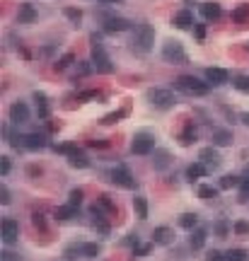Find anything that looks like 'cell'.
I'll list each match as a JSON object with an SVG mask.
<instances>
[{"label": "cell", "instance_id": "6da1fadb", "mask_svg": "<svg viewBox=\"0 0 249 261\" xmlns=\"http://www.w3.org/2000/svg\"><path fill=\"white\" fill-rule=\"evenodd\" d=\"M172 87L177 92H182V95H189V97H206L213 85L196 75H177L172 80Z\"/></svg>", "mask_w": 249, "mask_h": 261}, {"label": "cell", "instance_id": "7a4b0ae2", "mask_svg": "<svg viewBox=\"0 0 249 261\" xmlns=\"http://www.w3.org/2000/svg\"><path fill=\"white\" fill-rule=\"evenodd\" d=\"M90 51H92V65H95V70L102 73V75H111L114 70H116V65L111 63V58H109L107 49H104V44H102V36L99 34H90Z\"/></svg>", "mask_w": 249, "mask_h": 261}, {"label": "cell", "instance_id": "3957f363", "mask_svg": "<svg viewBox=\"0 0 249 261\" xmlns=\"http://www.w3.org/2000/svg\"><path fill=\"white\" fill-rule=\"evenodd\" d=\"M152 44H155V29H152L148 22H138L133 27V36H131V49L136 54H150L152 51Z\"/></svg>", "mask_w": 249, "mask_h": 261}, {"label": "cell", "instance_id": "277c9868", "mask_svg": "<svg viewBox=\"0 0 249 261\" xmlns=\"http://www.w3.org/2000/svg\"><path fill=\"white\" fill-rule=\"evenodd\" d=\"M145 99H148L150 107L160 109V111H167V109H172L177 104V95L172 90H167V87H150V90H145Z\"/></svg>", "mask_w": 249, "mask_h": 261}, {"label": "cell", "instance_id": "5b68a950", "mask_svg": "<svg viewBox=\"0 0 249 261\" xmlns=\"http://www.w3.org/2000/svg\"><path fill=\"white\" fill-rule=\"evenodd\" d=\"M162 61L170 65H186L189 63V54H186V49L182 46V41H177V39H167L162 44Z\"/></svg>", "mask_w": 249, "mask_h": 261}, {"label": "cell", "instance_id": "8992f818", "mask_svg": "<svg viewBox=\"0 0 249 261\" xmlns=\"http://www.w3.org/2000/svg\"><path fill=\"white\" fill-rule=\"evenodd\" d=\"M107 215L109 213L99 206V203H95V206L90 208V225H92V230H95L97 235H102V237H109V235H111V223H109Z\"/></svg>", "mask_w": 249, "mask_h": 261}, {"label": "cell", "instance_id": "52a82bcc", "mask_svg": "<svg viewBox=\"0 0 249 261\" xmlns=\"http://www.w3.org/2000/svg\"><path fill=\"white\" fill-rule=\"evenodd\" d=\"M155 150V136L150 130H138L133 138H131V152L133 155H152Z\"/></svg>", "mask_w": 249, "mask_h": 261}, {"label": "cell", "instance_id": "ba28073f", "mask_svg": "<svg viewBox=\"0 0 249 261\" xmlns=\"http://www.w3.org/2000/svg\"><path fill=\"white\" fill-rule=\"evenodd\" d=\"M99 20H102V29L107 34H123L133 29L131 20L121 17V15H99Z\"/></svg>", "mask_w": 249, "mask_h": 261}, {"label": "cell", "instance_id": "9c48e42d", "mask_svg": "<svg viewBox=\"0 0 249 261\" xmlns=\"http://www.w3.org/2000/svg\"><path fill=\"white\" fill-rule=\"evenodd\" d=\"M109 182L111 184L121 186V189H129V191H133L136 186H138V182H136V177L123 167V164H119V167H114L111 172H109Z\"/></svg>", "mask_w": 249, "mask_h": 261}, {"label": "cell", "instance_id": "30bf717a", "mask_svg": "<svg viewBox=\"0 0 249 261\" xmlns=\"http://www.w3.org/2000/svg\"><path fill=\"white\" fill-rule=\"evenodd\" d=\"M8 116H10V121L15 123V126H24V123H29V119H32V109H29L27 102L17 99V102H12L10 104Z\"/></svg>", "mask_w": 249, "mask_h": 261}, {"label": "cell", "instance_id": "8fae6325", "mask_svg": "<svg viewBox=\"0 0 249 261\" xmlns=\"http://www.w3.org/2000/svg\"><path fill=\"white\" fill-rule=\"evenodd\" d=\"M0 237L5 242V247L17 244V239H20V223L15 218H3V223H0Z\"/></svg>", "mask_w": 249, "mask_h": 261}, {"label": "cell", "instance_id": "7c38bea8", "mask_svg": "<svg viewBox=\"0 0 249 261\" xmlns=\"http://www.w3.org/2000/svg\"><path fill=\"white\" fill-rule=\"evenodd\" d=\"M177 242V235H174V228L170 225H160V228L152 230V244H160V247H170Z\"/></svg>", "mask_w": 249, "mask_h": 261}, {"label": "cell", "instance_id": "4fadbf2b", "mask_svg": "<svg viewBox=\"0 0 249 261\" xmlns=\"http://www.w3.org/2000/svg\"><path fill=\"white\" fill-rule=\"evenodd\" d=\"M172 152L164 150V148H155L152 150V167H155V172H164V169H170L172 167Z\"/></svg>", "mask_w": 249, "mask_h": 261}, {"label": "cell", "instance_id": "5bb4252c", "mask_svg": "<svg viewBox=\"0 0 249 261\" xmlns=\"http://www.w3.org/2000/svg\"><path fill=\"white\" fill-rule=\"evenodd\" d=\"M32 102H34V109H36V116L42 121H46L49 116H51V102H49V97L44 95V92H34L32 95Z\"/></svg>", "mask_w": 249, "mask_h": 261}, {"label": "cell", "instance_id": "9a60e30c", "mask_svg": "<svg viewBox=\"0 0 249 261\" xmlns=\"http://www.w3.org/2000/svg\"><path fill=\"white\" fill-rule=\"evenodd\" d=\"M206 80L213 87H223V85H228V82H230V73L225 70V68L211 65V68H206Z\"/></svg>", "mask_w": 249, "mask_h": 261}, {"label": "cell", "instance_id": "2e32d148", "mask_svg": "<svg viewBox=\"0 0 249 261\" xmlns=\"http://www.w3.org/2000/svg\"><path fill=\"white\" fill-rule=\"evenodd\" d=\"M172 24L177 27V29H182V32H189V29H194V12L191 10H179V12H174V17H172Z\"/></svg>", "mask_w": 249, "mask_h": 261}, {"label": "cell", "instance_id": "e0dca14e", "mask_svg": "<svg viewBox=\"0 0 249 261\" xmlns=\"http://www.w3.org/2000/svg\"><path fill=\"white\" fill-rule=\"evenodd\" d=\"M232 141H235V136L230 128H213V133H211V143L216 148H230Z\"/></svg>", "mask_w": 249, "mask_h": 261}, {"label": "cell", "instance_id": "ac0fdd59", "mask_svg": "<svg viewBox=\"0 0 249 261\" xmlns=\"http://www.w3.org/2000/svg\"><path fill=\"white\" fill-rule=\"evenodd\" d=\"M198 160L203 164H208V169H216L218 164H220V152H218L216 145H208V148H201Z\"/></svg>", "mask_w": 249, "mask_h": 261}, {"label": "cell", "instance_id": "d6986e66", "mask_svg": "<svg viewBox=\"0 0 249 261\" xmlns=\"http://www.w3.org/2000/svg\"><path fill=\"white\" fill-rule=\"evenodd\" d=\"M65 160H68V164L73 167V169H87L90 167V157H87L85 150H80V148H75V150L70 152V155H65Z\"/></svg>", "mask_w": 249, "mask_h": 261}, {"label": "cell", "instance_id": "ffe728a7", "mask_svg": "<svg viewBox=\"0 0 249 261\" xmlns=\"http://www.w3.org/2000/svg\"><path fill=\"white\" fill-rule=\"evenodd\" d=\"M36 17H39V12L32 3H22L20 10H17V24H34Z\"/></svg>", "mask_w": 249, "mask_h": 261}, {"label": "cell", "instance_id": "44dd1931", "mask_svg": "<svg viewBox=\"0 0 249 261\" xmlns=\"http://www.w3.org/2000/svg\"><path fill=\"white\" fill-rule=\"evenodd\" d=\"M206 239H208V230L206 228H196L189 232V249L201 251L206 247Z\"/></svg>", "mask_w": 249, "mask_h": 261}, {"label": "cell", "instance_id": "7402d4cb", "mask_svg": "<svg viewBox=\"0 0 249 261\" xmlns=\"http://www.w3.org/2000/svg\"><path fill=\"white\" fill-rule=\"evenodd\" d=\"M198 12H201V17L206 22H216V20H220V15H223V8H220L218 3H201V5H198Z\"/></svg>", "mask_w": 249, "mask_h": 261}, {"label": "cell", "instance_id": "603a6c76", "mask_svg": "<svg viewBox=\"0 0 249 261\" xmlns=\"http://www.w3.org/2000/svg\"><path fill=\"white\" fill-rule=\"evenodd\" d=\"M208 172H211V169H208V164H203L201 160H196V162H191L189 167H186V182H191V184H194L196 179H203Z\"/></svg>", "mask_w": 249, "mask_h": 261}, {"label": "cell", "instance_id": "cb8c5ba5", "mask_svg": "<svg viewBox=\"0 0 249 261\" xmlns=\"http://www.w3.org/2000/svg\"><path fill=\"white\" fill-rule=\"evenodd\" d=\"M196 138H198V130H196V126L189 121L184 128L179 130V136H177V141H179V145H184V148H189V145H194Z\"/></svg>", "mask_w": 249, "mask_h": 261}, {"label": "cell", "instance_id": "d4e9b609", "mask_svg": "<svg viewBox=\"0 0 249 261\" xmlns=\"http://www.w3.org/2000/svg\"><path fill=\"white\" fill-rule=\"evenodd\" d=\"M54 218H56V220H61V223H68V220L77 218V206H73V203L56 206V208H54Z\"/></svg>", "mask_w": 249, "mask_h": 261}, {"label": "cell", "instance_id": "484cf974", "mask_svg": "<svg viewBox=\"0 0 249 261\" xmlns=\"http://www.w3.org/2000/svg\"><path fill=\"white\" fill-rule=\"evenodd\" d=\"M213 235L218 239H228L232 235V223H230L228 218H218L216 223H213Z\"/></svg>", "mask_w": 249, "mask_h": 261}, {"label": "cell", "instance_id": "4316f807", "mask_svg": "<svg viewBox=\"0 0 249 261\" xmlns=\"http://www.w3.org/2000/svg\"><path fill=\"white\" fill-rule=\"evenodd\" d=\"M230 20L235 22V24H247L249 22V3H239V5H235L232 12H230Z\"/></svg>", "mask_w": 249, "mask_h": 261}, {"label": "cell", "instance_id": "83f0119b", "mask_svg": "<svg viewBox=\"0 0 249 261\" xmlns=\"http://www.w3.org/2000/svg\"><path fill=\"white\" fill-rule=\"evenodd\" d=\"M218 196H220V186H213V184H201L198 186V198H201L203 203L216 201Z\"/></svg>", "mask_w": 249, "mask_h": 261}, {"label": "cell", "instance_id": "f1b7e54d", "mask_svg": "<svg viewBox=\"0 0 249 261\" xmlns=\"http://www.w3.org/2000/svg\"><path fill=\"white\" fill-rule=\"evenodd\" d=\"M177 225L182 230H189V232H191V230L198 228V215H196V213H182L179 220H177Z\"/></svg>", "mask_w": 249, "mask_h": 261}, {"label": "cell", "instance_id": "f546056e", "mask_svg": "<svg viewBox=\"0 0 249 261\" xmlns=\"http://www.w3.org/2000/svg\"><path fill=\"white\" fill-rule=\"evenodd\" d=\"M239 184H242V179H239L237 174H223V177H220V182H218L220 191H228V189H239Z\"/></svg>", "mask_w": 249, "mask_h": 261}, {"label": "cell", "instance_id": "4dcf8cb0", "mask_svg": "<svg viewBox=\"0 0 249 261\" xmlns=\"http://www.w3.org/2000/svg\"><path fill=\"white\" fill-rule=\"evenodd\" d=\"M133 210L138 220H148V198L145 196H136L133 198Z\"/></svg>", "mask_w": 249, "mask_h": 261}, {"label": "cell", "instance_id": "1f68e13d", "mask_svg": "<svg viewBox=\"0 0 249 261\" xmlns=\"http://www.w3.org/2000/svg\"><path fill=\"white\" fill-rule=\"evenodd\" d=\"M63 256L68 261H77V259H85V251H82V242L80 244H68L63 249Z\"/></svg>", "mask_w": 249, "mask_h": 261}, {"label": "cell", "instance_id": "d6a6232c", "mask_svg": "<svg viewBox=\"0 0 249 261\" xmlns=\"http://www.w3.org/2000/svg\"><path fill=\"white\" fill-rule=\"evenodd\" d=\"M73 63H75V56H73V54H63L54 63V70H56V73H65V70H68Z\"/></svg>", "mask_w": 249, "mask_h": 261}, {"label": "cell", "instance_id": "836d02e7", "mask_svg": "<svg viewBox=\"0 0 249 261\" xmlns=\"http://www.w3.org/2000/svg\"><path fill=\"white\" fill-rule=\"evenodd\" d=\"M63 15H65V20L70 22V24H75V27L82 22V10H80V8H70V5H65Z\"/></svg>", "mask_w": 249, "mask_h": 261}, {"label": "cell", "instance_id": "e575fe53", "mask_svg": "<svg viewBox=\"0 0 249 261\" xmlns=\"http://www.w3.org/2000/svg\"><path fill=\"white\" fill-rule=\"evenodd\" d=\"M232 235L235 237H249V220H244V218L235 220L232 223Z\"/></svg>", "mask_w": 249, "mask_h": 261}, {"label": "cell", "instance_id": "d590c367", "mask_svg": "<svg viewBox=\"0 0 249 261\" xmlns=\"http://www.w3.org/2000/svg\"><path fill=\"white\" fill-rule=\"evenodd\" d=\"M126 114H129V107L119 109V111H114V114H107V116H104V119L99 121V123H102V126H111V123H119V121L123 119Z\"/></svg>", "mask_w": 249, "mask_h": 261}, {"label": "cell", "instance_id": "8d00e7d4", "mask_svg": "<svg viewBox=\"0 0 249 261\" xmlns=\"http://www.w3.org/2000/svg\"><path fill=\"white\" fill-rule=\"evenodd\" d=\"M82 251H85V259H97L102 254V244H97V242H82Z\"/></svg>", "mask_w": 249, "mask_h": 261}, {"label": "cell", "instance_id": "74e56055", "mask_svg": "<svg viewBox=\"0 0 249 261\" xmlns=\"http://www.w3.org/2000/svg\"><path fill=\"white\" fill-rule=\"evenodd\" d=\"M225 259L228 261H249V251L242 249V247H235V249L225 251Z\"/></svg>", "mask_w": 249, "mask_h": 261}, {"label": "cell", "instance_id": "f35d334b", "mask_svg": "<svg viewBox=\"0 0 249 261\" xmlns=\"http://www.w3.org/2000/svg\"><path fill=\"white\" fill-rule=\"evenodd\" d=\"M97 203H99L102 208H104V210H107L109 215H114V213H116V203L111 201V196H109V194H99Z\"/></svg>", "mask_w": 249, "mask_h": 261}, {"label": "cell", "instance_id": "ab89813d", "mask_svg": "<svg viewBox=\"0 0 249 261\" xmlns=\"http://www.w3.org/2000/svg\"><path fill=\"white\" fill-rule=\"evenodd\" d=\"M232 87H235L237 92H244V95H249V75L232 77Z\"/></svg>", "mask_w": 249, "mask_h": 261}, {"label": "cell", "instance_id": "60d3db41", "mask_svg": "<svg viewBox=\"0 0 249 261\" xmlns=\"http://www.w3.org/2000/svg\"><path fill=\"white\" fill-rule=\"evenodd\" d=\"M82 198H85V191L82 189H70V194H68V203H73V206H82Z\"/></svg>", "mask_w": 249, "mask_h": 261}, {"label": "cell", "instance_id": "b9f144b4", "mask_svg": "<svg viewBox=\"0 0 249 261\" xmlns=\"http://www.w3.org/2000/svg\"><path fill=\"white\" fill-rule=\"evenodd\" d=\"M150 249H152V244H138V247H133V259H145L148 254H150Z\"/></svg>", "mask_w": 249, "mask_h": 261}, {"label": "cell", "instance_id": "7bdbcfd3", "mask_svg": "<svg viewBox=\"0 0 249 261\" xmlns=\"http://www.w3.org/2000/svg\"><path fill=\"white\" fill-rule=\"evenodd\" d=\"M237 201H239V203H249V179H242V184H239V194H237Z\"/></svg>", "mask_w": 249, "mask_h": 261}, {"label": "cell", "instance_id": "ee69618b", "mask_svg": "<svg viewBox=\"0 0 249 261\" xmlns=\"http://www.w3.org/2000/svg\"><path fill=\"white\" fill-rule=\"evenodd\" d=\"M90 70H95V65H92V61H80V63H75V75H87Z\"/></svg>", "mask_w": 249, "mask_h": 261}, {"label": "cell", "instance_id": "f6af8a7d", "mask_svg": "<svg viewBox=\"0 0 249 261\" xmlns=\"http://www.w3.org/2000/svg\"><path fill=\"white\" fill-rule=\"evenodd\" d=\"M191 32H194V36H196V41H206V24H203V22H196L194 24V29H191Z\"/></svg>", "mask_w": 249, "mask_h": 261}, {"label": "cell", "instance_id": "bcb514c9", "mask_svg": "<svg viewBox=\"0 0 249 261\" xmlns=\"http://www.w3.org/2000/svg\"><path fill=\"white\" fill-rule=\"evenodd\" d=\"M0 203H3V206H10L12 203V194H10V189H8L5 182L0 184Z\"/></svg>", "mask_w": 249, "mask_h": 261}, {"label": "cell", "instance_id": "7dc6e473", "mask_svg": "<svg viewBox=\"0 0 249 261\" xmlns=\"http://www.w3.org/2000/svg\"><path fill=\"white\" fill-rule=\"evenodd\" d=\"M10 169H12V160L8 155H3V157H0V177H8Z\"/></svg>", "mask_w": 249, "mask_h": 261}, {"label": "cell", "instance_id": "c3c4849f", "mask_svg": "<svg viewBox=\"0 0 249 261\" xmlns=\"http://www.w3.org/2000/svg\"><path fill=\"white\" fill-rule=\"evenodd\" d=\"M206 261H228V259H225V251L208 249V251H206Z\"/></svg>", "mask_w": 249, "mask_h": 261}, {"label": "cell", "instance_id": "681fc988", "mask_svg": "<svg viewBox=\"0 0 249 261\" xmlns=\"http://www.w3.org/2000/svg\"><path fill=\"white\" fill-rule=\"evenodd\" d=\"M32 223H34V228H36V230L46 232V220H44L42 213H34V215H32Z\"/></svg>", "mask_w": 249, "mask_h": 261}, {"label": "cell", "instance_id": "f907efd6", "mask_svg": "<svg viewBox=\"0 0 249 261\" xmlns=\"http://www.w3.org/2000/svg\"><path fill=\"white\" fill-rule=\"evenodd\" d=\"M87 148H109V141L107 138H92V141H87Z\"/></svg>", "mask_w": 249, "mask_h": 261}, {"label": "cell", "instance_id": "816d5d0a", "mask_svg": "<svg viewBox=\"0 0 249 261\" xmlns=\"http://www.w3.org/2000/svg\"><path fill=\"white\" fill-rule=\"evenodd\" d=\"M0 261H22L17 254H12V251H3L0 254Z\"/></svg>", "mask_w": 249, "mask_h": 261}, {"label": "cell", "instance_id": "f5cc1de1", "mask_svg": "<svg viewBox=\"0 0 249 261\" xmlns=\"http://www.w3.org/2000/svg\"><path fill=\"white\" fill-rule=\"evenodd\" d=\"M27 174H29V177H42V167H36V164H29V167H27Z\"/></svg>", "mask_w": 249, "mask_h": 261}, {"label": "cell", "instance_id": "db71d44e", "mask_svg": "<svg viewBox=\"0 0 249 261\" xmlns=\"http://www.w3.org/2000/svg\"><path fill=\"white\" fill-rule=\"evenodd\" d=\"M99 5H119V3H123V0H97Z\"/></svg>", "mask_w": 249, "mask_h": 261}, {"label": "cell", "instance_id": "11a10c76", "mask_svg": "<svg viewBox=\"0 0 249 261\" xmlns=\"http://www.w3.org/2000/svg\"><path fill=\"white\" fill-rule=\"evenodd\" d=\"M239 121H242V123H244V126L249 128V111H244V114H239Z\"/></svg>", "mask_w": 249, "mask_h": 261}, {"label": "cell", "instance_id": "9f6ffc18", "mask_svg": "<svg viewBox=\"0 0 249 261\" xmlns=\"http://www.w3.org/2000/svg\"><path fill=\"white\" fill-rule=\"evenodd\" d=\"M244 49H247V51H249V41H247V44H244Z\"/></svg>", "mask_w": 249, "mask_h": 261}, {"label": "cell", "instance_id": "6f0895ef", "mask_svg": "<svg viewBox=\"0 0 249 261\" xmlns=\"http://www.w3.org/2000/svg\"><path fill=\"white\" fill-rule=\"evenodd\" d=\"M247 174H249V164H247Z\"/></svg>", "mask_w": 249, "mask_h": 261}]
</instances>
